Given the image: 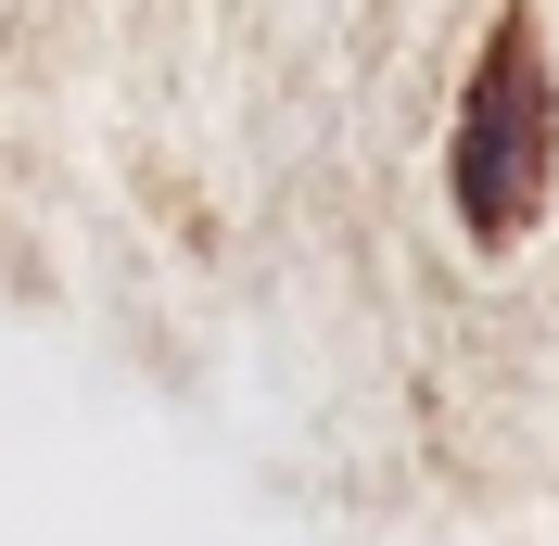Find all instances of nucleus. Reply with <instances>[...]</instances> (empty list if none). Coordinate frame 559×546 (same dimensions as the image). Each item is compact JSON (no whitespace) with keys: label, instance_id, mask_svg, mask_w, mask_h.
I'll return each mask as SVG.
<instances>
[{"label":"nucleus","instance_id":"nucleus-1","mask_svg":"<svg viewBox=\"0 0 559 546\" xmlns=\"http://www.w3.org/2000/svg\"><path fill=\"white\" fill-rule=\"evenodd\" d=\"M547 204V51H534V13L484 38L471 64V115H457V229L509 241Z\"/></svg>","mask_w":559,"mask_h":546}]
</instances>
